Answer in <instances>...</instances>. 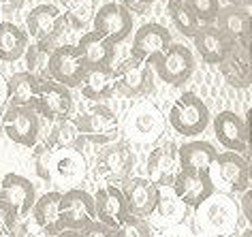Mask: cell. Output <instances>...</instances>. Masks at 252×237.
Here are the masks:
<instances>
[{"mask_svg":"<svg viewBox=\"0 0 252 237\" xmlns=\"http://www.w3.org/2000/svg\"><path fill=\"white\" fill-rule=\"evenodd\" d=\"M66 20L62 15V11L56 4H36L34 9H30L26 15V34L28 39H32L41 49H45L47 54H52L56 47L62 45L60 36L64 34Z\"/></svg>","mask_w":252,"mask_h":237,"instance_id":"6da1fadb","label":"cell"},{"mask_svg":"<svg viewBox=\"0 0 252 237\" xmlns=\"http://www.w3.org/2000/svg\"><path fill=\"white\" fill-rule=\"evenodd\" d=\"M237 218H239V207L224 192H214L207 201H203L197 207L199 227L207 235H218V237L231 235L237 227Z\"/></svg>","mask_w":252,"mask_h":237,"instance_id":"7a4b0ae2","label":"cell"},{"mask_svg":"<svg viewBox=\"0 0 252 237\" xmlns=\"http://www.w3.org/2000/svg\"><path fill=\"white\" fill-rule=\"evenodd\" d=\"M210 109L192 92H184L169 109V124L182 137H197L210 124Z\"/></svg>","mask_w":252,"mask_h":237,"instance_id":"3957f363","label":"cell"},{"mask_svg":"<svg viewBox=\"0 0 252 237\" xmlns=\"http://www.w3.org/2000/svg\"><path fill=\"white\" fill-rule=\"evenodd\" d=\"M210 179L214 188L229 195V192H244L250 188V167L242 154L222 152L216 156L210 167Z\"/></svg>","mask_w":252,"mask_h":237,"instance_id":"277c9868","label":"cell"},{"mask_svg":"<svg viewBox=\"0 0 252 237\" xmlns=\"http://www.w3.org/2000/svg\"><path fill=\"white\" fill-rule=\"evenodd\" d=\"M96 222L94 214V199L90 192L81 188L64 190L60 197L58 211V231H88Z\"/></svg>","mask_w":252,"mask_h":237,"instance_id":"5b68a950","label":"cell"},{"mask_svg":"<svg viewBox=\"0 0 252 237\" xmlns=\"http://www.w3.org/2000/svg\"><path fill=\"white\" fill-rule=\"evenodd\" d=\"M135 167V154L126 141H111L100 146L96 154V178L105 184L126 182Z\"/></svg>","mask_w":252,"mask_h":237,"instance_id":"8992f818","label":"cell"},{"mask_svg":"<svg viewBox=\"0 0 252 237\" xmlns=\"http://www.w3.org/2000/svg\"><path fill=\"white\" fill-rule=\"evenodd\" d=\"M2 133L13 143L22 148H34L39 143L41 133V116L34 107H20V105H7L2 114Z\"/></svg>","mask_w":252,"mask_h":237,"instance_id":"52a82bcc","label":"cell"},{"mask_svg":"<svg viewBox=\"0 0 252 237\" xmlns=\"http://www.w3.org/2000/svg\"><path fill=\"white\" fill-rule=\"evenodd\" d=\"M165 116L154 103L141 101L126 116V135L135 143H154L165 133Z\"/></svg>","mask_w":252,"mask_h":237,"instance_id":"ba28073f","label":"cell"},{"mask_svg":"<svg viewBox=\"0 0 252 237\" xmlns=\"http://www.w3.org/2000/svg\"><path fill=\"white\" fill-rule=\"evenodd\" d=\"M113 92L122 98H141L152 92L150 64L135 58H126L113 66Z\"/></svg>","mask_w":252,"mask_h":237,"instance_id":"9c48e42d","label":"cell"},{"mask_svg":"<svg viewBox=\"0 0 252 237\" xmlns=\"http://www.w3.org/2000/svg\"><path fill=\"white\" fill-rule=\"evenodd\" d=\"M73 124L77 126L86 141L94 146H107V143L116 141L118 135V116L107 107V105H96V107L84 111V114L75 116Z\"/></svg>","mask_w":252,"mask_h":237,"instance_id":"30bf717a","label":"cell"},{"mask_svg":"<svg viewBox=\"0 0 252 237\" xmlns=\"http://www.w3.org/2000/svg\"><path fill=\"white\" fill-rule=\"evenodd\" d=\"M32 107L45 120L60 122V120H71L75 103L68 88L52 82V79H39V90H36Z\"/></svg>","mask_w":252,"mask_h":237,"instance_id":"8fae6325","label":"cell"},{"mask_svg":"<svg viewBox=\"0 0 252 237\" xmlns=\"http://www.w3.org/2000/svg\"><path fill=\"white\" fill-rule=\"evenodd\" d=\"M154 71L169 86H184L194 73V56L184 43H171L165 54L152 60Z\"/></svg>","mask_w":252,"mask_h":237,"instance_id":"7c38bea8","label":"cell"},{"mask_svg":"<svg viewBox=\"0 0 252 237\" xmlns=\"http://www.w3.org/2000/svg\"><path fill=\"white\" fill-rule=\"evenodd\" d=\"M47 73L52 82L64 86V88H79L81 79L86 75V62L81 58L75 45H58L49 56L47 62Z\"/></svg>","mask_w":252,"mask_h":237,"instance_id":"4fadbf2b","label":"cell"},{"mask_svg":"<svg viewBox=\"0 0 252 237\" xmlns=\"http://www.w3.org/2000/svg\"><path fill=\"white\" fill-rule=\"evenodd\" d=\"M92 26V32H96L100 39L116 45V43L128 39V34L133 32V13L126 11L120 2H107L98 11H94Z\"/></svg>","mask_w":252,"mask_h":237,"instance_id":"5bb4252c","label":"cell"},{"mask_svg":"<svg viewBox=\"0 0 252 237\" xmlns=\"http://www.w3.org/2000/svg\"><path fill=\"white\" fill-rule=\"evenodd\" d=\"M86 171H88V165L81 152L58 149V152L52 154V160H49V182L60 186V188H66V190L75 188V184L84 182Z\"/></svg>","mask_w":252,"mask_h":237,"instance_id":"9a60e30c","label":"cell"},{"mask_svg":"<svg viewBox=\"0 0 252 237\" xmlns=\"http://www.w3.org/2000/svg\"><path fill=\"white\" fill-rule=\"evenodd\" d=\"M171 190L184 203V207L194 209L216 192L207 171H178V176L171 184Z\"/></svg>","mask_w":252,"mask_h":237,"instance_id":"2e32d148","label":"cell"},{"mask_svg":"<svg viewBox=\"0 0 252 237\" xmlns=\"http://www.w3.org/2000/svg\"><path fill=\"white\" fill-rule=\"evenodd\" d=\"M94 214H96V222L103 227L118 229L120 224L126 220L128 211H126V201L122 195V188L116 184H103L94 192Z\"/></svg>","mask_w":252,"mask_h":237,"instance_id":"e0dca14e","label":"cell"},{"mask_svg":"<svg viewBox=\"0 0 252 237\" xmlns=\"http://www.w3.org/2000/svg\"><path fill=\"white\" fill-rule=\"evenodd\" d=\"M0 199L17 214L20 220L30 216V209L36 201L34 184L20 173H7L0 179Z\"/></svg>","mask_w":252,"mask_h":237,"instance_id":"ac0fdd59","label":"cell"},{"mask_svg":"<svg viewBox=\"0 0 252 237\" xmlns=\"http://www.w3.org/2000/svg\"><path fill=\"white\" fill-rule=\"evenodd\" d=\"M169 45H171V32L165 26H160V24H143L133 36L130 58L148 64L156 56L165 54Z\"/></svg>","mask_w":252,"mask_h":237,"instance_id":"d6986e66","label":"cell"},{"mask_svg":"<svg viewBox=\"0 0 252 237\" xmlns=\"http://www.w3.org/2000/svg\"><path fill=\"white\" fill-rule=\"evenodd\" d=\"M214 135L229 152L242 154L248 149V139H250L248 124L235 111H220L214 118Z\"/></svg>","mask_w":252,"mask_h":237,"instance_id":"ffe728a7","label":"cell"},{"mask_svg":"<svg viewBox=\"0 0 252 237\" xmlns=\"http://www.w3.org/2000/svg\"><path fill=\"white\" fill-rule=\"evenodd\" d=\"M122 195L126 201L128 216L150 218L154 211L156 199H158V188L148 178H135V179L128 178L122 186Z\"/></svg>","mask_w":252,"mask_h":237,"instance_id":"44dd1931","label":"cell"},{"mask_svg":"<svg viewBox=\"0 0 252 237\" xmlns=\"http://www.w3.org/2000/svg\"><path fill=\"white\" fill-rule=\"evenodd\" d=\"M148 179L156 188H165L171 186L175 176H178V149L173 141H167L162 146H156L148 156Z\"/></svg>","mask_w":252,"mask_h":237,"instance_id":"7402d4cb","label":"cell"},{"mask_svg":"<svg viewBox=\"0 0 252 237\" xmlns=\"http://www.w3.org/2000/svg\"><path fill=\"white\" fill-rule=\"evenodd\" d=\"M248 43L250 39L235 41L226 58L220 62V71H222L224 79L235 88H248L252 82L250 75V54H248Z\"/></svg>","mask_w":252,"mask_h":237,"instance_id":"603a6c76","label":"cell"},{"mask_svg":"<svg viewBox=\"0 0 252 237\" xmlns=\"http://www.w3.org/2000/svg\"><path fill=\"white\" fill-rule=\"evenodd\" d=\"M194 47L201 56V60L207 64H220L226 54L231 52V47L235 45V41H231L229 36H224L216 26H205L199 28V32L194 34Z\"/></svg>","mask_w":252,"mask_h":237,"instance_id":"cb8c5ba5","label":"cell"},{"mask_svg":"<svg viewBox=\"0 0 252 237\" xmlns=\"http://www.w3.org/2000/svg\"><path fill=\"white\" fill-rule=\"evenodd\" d=\"M218 149L210 141H188L178 148V171H210Z\"/></svg>","mask_w":252,"mask_h":237,"instance_id":"d4e9b609","label":"cell"},{"mask_svg":"<svg viewBox=\"0 0 252 237\" xmlns=\"http://www.w3.org/2000/svg\"><path fill=\"white\" fill-rule=\"evenodd\" d=\"M75 47H77V52L81 54V58L86 62V71L88 68H98V66H113L116 47L111 43H107L105 39H100L92 30L81 34V39L77 41Z\"/></svg>","mask_w":252,"mask_h":237,"instance_id":"484cf974","label":"cell"},{"mask_svg":"<svg viewBox=\"0 0 252 237\" xmlns=\"http://www.w3.org/2000/svg\"><path fill=\"white\" fill-rule=\"evenodd\" d=\"M216 22H218V30L222 32L224 36H229L231 41H244V39H250V28H252V22H250V13L248 9H242V7H224L218 11L216 15Z\"/></svg>","mask_w":252,"mask_h":237,"instance_id":"4316f807","label":"cell"},{"mask_svg":"<svg viewBox=\"0 0 252 237\" xmlns=\"http://www.w3.org/2000/svg\"><path fill=\"white\" fill-rule=\"evenodd\" d=\"M81 96L88 101H105L113 94V66L88 68L79 84Z\"/></svg>","mask_w":252,"mask_h":237,"instance_id":"83f0119b","label":"cell"},{"mask_svg":"<svg viewBox=\"0 0 252 237\" xmlns=\"http://www.w3.org/2000/svg\"><path fill=\"white\" fill-rule=\"evenodd\" d=\"M60 197L62 192H45V195H41L39 199L34 201L32 205V216H30V220H32L36 227L43 229L47 235H56L58 233V211H60Z\"/></svg>","mask_w":252,"mask_h":237,"instance_id":"f1b7e54d","label":"cell"},{"mask_svg":"<svg viewBox=\"0 0 252 237\" xmlns=\"http://www.w3.org/2000/svg\"><path fill=\"white\" fill-rule=\"evenodd\" d=\"M184 214H186L184 203L175 197L171 186L158 188V199H156L154 211L150 218H154V222L160 224V227H175V224H182Z\"/></svg>","mask_w":252,"mask_h":237,"instance_id":"f546056e","label":"cell"},{"mask_svg":"<svg viewBox=\"0 0 252 237\" xmlns=\"http://www.w3.org/2000/svg\"><path fill=\"white\" fill-rule=\"evenodd\" d=\"M28 47V34L13 22L0 24V60L2 62H17L24 58Z\"/></svg>","mask_w":252,"mask_h":237,"instance_id":"4dcf8cb0","label":"cell"},{"mask_svg":"<svg viewBox=\"0 0 252 237\" xmlns=\"http://www.w3.org/2000/svg\"><path fill=\"white\" fill-rule=\"evenodd\" d=\"M9 88V105H20V107H32L34 96L39 90V79L34 75H30L28 71L15 73L13 77L7 82Z\"/></svg>","mask_w":252,"mask_h":237,"instance_id":"1f68e13d","label":"cell"},{"mask_svg":"<svg viewBox=\"0 0 252 237\" xmlns=\"http://www.w3.org/2000/svg\"><path fill=\"white\" fill-rule=\"evenodd\" d=\"M45 143L54 152H58V149H75V152H81L86 139L81 137V133L73 124V120H60L54 124V128Z\"/></svg>","mask_w":252,"mask_h":237,"instance_id":"d6a6232c","label":"cell"},{"mask_svg":"<svg viewBox=\"0 0 252 237\" xmlns=\"http://www.w3.org/2000/svg\"><path fill=\"white\" fill-rule=\"evenodd\" d=\"M167 13H169V17H171L173 26L180 30V34L194 39V34H197L199 28H201V24H199V20L194 17V13L190 11V7H188L184 0H169L167 2Z\"/></svg>","mask_w":252,"mask_h":237,"instance_id":"836d02e7","label":"cell"},{"mask_svg":"<svg viewBox=\"0 0 252 237\" xmlns=\"http://www.w3.org/2000/svg\"><path fill=\"white\" fill-rule=\"evenodd\" d=\"M64 20L73 30H84L94 17V0H62Z\"/></svg>","mask_w":252,"mask_h":237,"instance_id":"e575fe53","label":"cell"},{"mask_svg":"<svg viewBox=\"0 0 252 237\" xmlns=\"http://www.w3.org/2000/svg\"><path fill=\"white\" fill-rule=\"evenodd\" d=\"M49 56L45 49H41L36 43L26 47V54H24V58H26V71L30 75H34L36 79H52L47 73V62H49Z\"/></svg>","mask_w":252,"mask_h":237,"instance_id":"d590c367","label":"cell"},{"mask_svg":"<svg viewBox=\"0 0 252 237\" xmlns=\"http://www.w3.org/2000/svg\"><path fill=\"white\" fill-rule=\"evenodd\" d=\"M113 237H156L146 218H135V216H126V220L116 229Z\"/></svg>","mask_w":252,"mask_h":237,"instance_id":"8d00e7d4","label":"cell"},{"mask_svg":"<svg viewBox=\"0 0 252 237\" xmlns=\"http://www.w3.org/2000/svg\"><path fill=\"white\" fill-rule=\"evenodd\" d=\"M184 2L190 7V11L199 20V24L203 22L207 26H212V22H216V15L220 11L218 0H184Z\"/></svg>","mask_w":252,"mask_h":237,"instance_id":"74e56055","label":"cell"},{"mask_svg":"<svg viewBox=\"0 0 252 237\" xmlns=\"http://www.w3.org/2000/svg\"><path fill=\"white\" fill-rule=\"evenodd\" d=\"M54 149L47 146V143H41V146H34L32 149V163H34V171L43 182H49V160H52Z\"/></svg>","mask_w":252,"mask_h":237,"instance_id":"f35d334b","label":"cell"},{"mask_svg":"<svg viewBox=\"0 0 252 237\" xmlns=\"http://www.w3.org/2000/svg\"><path fill=\"white\" fill-rule=\"evenodd\" d=\"M7 237H52V235H47L43 229H39L30 218H24V220L15 222V227L11 229Z\"/></svg>","mask_w":252,"mask_h":237,"instance_id":"ab89813d","label":"cell"},{"mask_svg":"<svg viewBox=\"0 0 252 237\" xmlns=\"http://www.w3.org/2000/svg\"><path fill=\"white\" fill-rule=\"evenodd\" d=\"M20 220L17 218V214L13 209L9 207L7 203L0 199V237H4V235H9L11 233V229L15 227V222Z\"/></svg>","mask_w":252,"mask_h":237,"instance_id":"60d3db41","label":"cell"},{"mask_svg":"<svg viewBox=\"0 0 252 237\" xmlns=\"http://www.w3.org/2000/svg\"><path fill=\"white\" fill-rule=\"evenodd\" d=\"M120 4H122L126 11H130V13L143 15V13H148L150 11V7L154 4V0H122Z\"/></svg>","mask_w":252,"mask_h":237,"instance_id":"b9f144b4","label":"cell"},{"mask_svg":"<svg viewBox=\"0 0 252 237\" xmlns=\"http://www.w3.org/2000/svg\"><path fill=\"white\" fill-rule=\"evenodd\" d=\"M239 205H242V214L246 218V222H252V190L250 188L242 192Z\"/></svg>","mask_w":252,"mask_h":237,"instance_id":"7bdbcfd3","label":"cell"},{"mask_svg":"<svg viewBox=\"0 0 252 237\" xmlns=\"http://www.w3.org/2000/svg\"><path fill=\"white\" fill-rule=\"evenodd\" d=\"M158 237H192L184 224H175V227H167Z\"/></svg>","mask_w":252,"mask_h":237,"instance_id":"ee69618b","label":"cell"},{"mask_svg":"<svg viewBox=\"0 0 252 237\" xmlns=\"http://www.w3.org/2000/svg\"><path fill=\"white\" fill-rule=\"evenodd\" d=\"M22 4H24V0H0V13L2 15L15 13V11H20Z\"/></svg>","mask_w":252,"mask_h":237,"instance_id":"f6af8a7d","label":"cell"},{"mask_svg":"<svg viewBox=\"0 0 252 237\" xmlns=\"http://www.w3.org/2000/svg\"><path fill=\"white\" fill-rule=\"evenodd\" d=\"M9 101V88H7V79L0 75V107H4Z\"/></svg>","mask_w":252,"mask_h":237,"instance_id":"bcb514c9","label":"cell"},{"mask_svg":"<svg viewBox=\"0 0 252 237\" xmlns=\"http://www.w3.org/2000/svg\"><path fill=\"white\" fill-rule=\"evenodd\" d=\"M54 237H88L86 231H58Z\"/></svg>","mask_w":252,"mask_h":237,"instance_id":"7dc6e473","label":"cell"},{"mask_svg":"<svg viewBox=\"0 0 252 237\" xmlns=\"http://www.w3.org/2000/svg\"><path fill=\"white\" fill-rule=\"evenodd\" d=\"M231 7H242V9H248L250 7V0H226Z\"/></svg>","mask_w":252,"mask_h":237,"instance_id":"c3c4849f","label":"cell"},{"mask_svg":"<svg viewBox=\"0 0 252 237\" xmlns=\"http://www.w3.org/2000/svg\"><path fill=\"white\" fill-rule=\"evenodd\" d=\"M239 237H252V231H250V229H244V231H242V235H239Z\"/></svg>","mask_w":252,"mask_h":237,"instance_id":"681fc988","label":"cell"},{"mask_svg":"<svg viewBox=\"0 0 252 237\" xmlns=\"http://www.w3.org/2000/svg\"><path fill=\"white\" fill-rule=\"evenodd\" d=\"M203 237H218V235H207V233H205V235H203Z\"/></svg>","mask_w":252,"mask_h":237,"instance_id":"f907efd6","label":"cell"},{"mask_svg":"<svg viewBox=\"0 0 252 237\" xmlns=\"http://www.w3.org/2000/svg\"><path fill=\"white\" fill-rule=\"evenodd\" d=\"M0 126H2V114H0Z\"/></svg>","mask_w":252,"mask_h":237,"instance_id":"816d5d0a","label":"cell"},{"mask_svg":"<svg viewBox=\"0 0 252 237\" xmlns=\"http://www.w3.org/2000/svg\"><path fill=\"white\" fill-rule=\"evenodd\" d=\"M0 15H2V13H0ZM2 22H4V20H2V17H0V24H2Z\"/></svg>","mask_w":252,"mask_h":237,"instance_id":"f5cc1de1","label":"cell"}]
</instances>
